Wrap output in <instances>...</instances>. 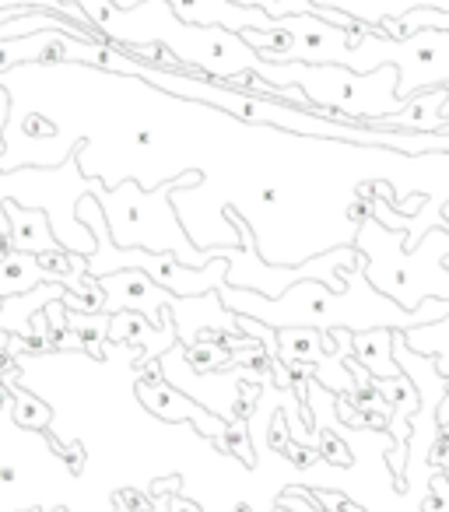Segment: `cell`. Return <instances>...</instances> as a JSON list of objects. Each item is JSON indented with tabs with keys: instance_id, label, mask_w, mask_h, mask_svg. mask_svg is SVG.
<instances>
[{
	"instance_id": "cell-14",
	"label": "cell",
	"mask_w": 449,
	"mask_h": 512,
	"mask_svg": "<svg viewBox=\"0 0 449 512\" xmlns=\"http://www.w3.org/2000/svg\"><path fill=\"white\" fill-rule=\"evenodd\" d=\"M50 446H53V453L60 456V460H67V470H71L74 477L85 470V460H88V453H85V442H60V439H50Z\"/></svg>"
},
{
	"instance_id": "cell-19",
	"label": "cell",
	"mask_w": 449,
	"mask_h": 512,
	"mask_svg": "<svg viewBox=\"0 0 449 512\" xmlns=\"http://www.w3.org/2000/svg\"><path fill=\"white\" fill-rule=\"evenodd\" d=\"M165 512H204L197 502H190V498H179V495H172V498H165Z\"/></svg>"
},
{
	"instance_id": "cell-3",
	"label": "cell",
	"mask_w": 449,
	"mask_h": 512,
	"mask_svg": "<svg viewBox=\"0 0 449 512\" xmlns=\"http://www.w3.org/2000/svg\"><path fill=\"white\" fill-rule=\"evenodd\" d=\"M102 292H106V313H123V309H134V313L148 316L151 323H155L158 330L165 327V309H169V302L176 299L172 292H165L162 285H155V281L148 278L144 271H116L113 278H99Z\"/></svg>"
},
{
	"instance_id": "cell-24",
	"label": "cell",
	"mask_w": 449,
	"mask_h": 512,
	"mask_svg": "<svg viewBox=\"0 0 449 512\" xmlns=\"http://www.w3.org/2000/svg\"><path fill=\"white\" fill-rule=\"evenodd\" d=\"M151 141H155V137H151V130H137V144H144V148H148Z\"/></svg>"
},
{
	"instance_id": "cell-26",
	"label": "cell",
	"mask_w": 449,
	"mask_h": 512,
	"mask_svg": "<svg viewBox=\"0 0 449 512\" xmlns=\"http://www.w3.org/2000/svg\"><path fill=\"white\" fill-rule=\"evenodd\" d=\"M53 512H64V509H53Z\"/></svg>"
},
{
	"instance_id": "cell-4",
	"label": "cell",
	"mask_w": 449,
	"mask_h": 512,
	"mask_svg": "<svg viewBox=\"0 0 449 512\" xmlns=\"http://www.w3.org/2000/svg\"><path fill=\"white\" fill-rule=\"evenodd\" d=\"M137 400H141L151 414H158V418H165V421H193L207 439H218V435L229 432V421L204 411L200 404H193V400L186 397V393H179L169 379H162V383H137Z\"/></svg>"
},
{
	"instance_id": "cell-16",
	"label": "cell",
	"mask_w": 449,
	"mask_h": 512,
	"mask_svg": "<svg viewBox=\"0 0 449 512\" xmlns=\"http://www.w3.org/2000/svg\"><path fill=\"white\" fill-rule=\"evenodd\" d=\"M285 456L295 463V467H302V470H306V467H313L316 460H323V456H320V449H313V446H309V442H288Z\"/></svg>"
},
{
	"instance_id": "cell-2",
	"label": "cell",
	"mask_w": 449,
	"mask_h": 512,
	"mask_svg": "<svg viewBox=\"0 0 449 512\" xmlns=\"http://www.w3.org/2000/svg\"><path fill=\"white\" fill-rule=\"evenodd\" d=\"M404 228H386L383 221L365 218L358 228V253L365 256V278L376 292L404 306L407 313L421 309L428 299H449V271H442V256H449V225H439L421 239V253L404 249Z\"/></svg>"
},
{
	"instance_id": "cell-20",
	"label": "cell",
	"mask_w": 449,
	"mask_h": 512,
	"mask_svg": "<svg viewBox=\"0 0 449 512\" xmlns=\"http://www.w3.org/2000/svg\"><path fill=\"white\" fill-rule=\"evenodd\" d=\"M8 404H15V393H11V386L0 379V407H8Z\"/></svg>"
},
{
	"instance_id": "cell-15",
	"label": "cell",
	"mask_w": 449,
	"mask_h": 512,
	"mask_svg": "<svg viewBox=\"0 0 449 512\" xmlns=\"http://www.w3.org/2000/svg\"><path fill=\"white\" fill-rule=\"evenodd\" d=\"M113 505L120 512H151V495H144L137 488H120L113 495Z\"/></svg>"
},
{
	"instance_id": "cell-6",
	"label": "cell",
	"mask_w": 449,
	"mask_h": 512,
	"mask_svg": "<svg viewBox=\"0 0 449 512\" xmlns=\"http://www.w3.org/2000/svg\"><path fill=\"white\" fill-rule=\"evenodd\" d=\"M355 358L369 369L372 379L404 376L400 365H397V358H393V330H386V327L355 334Z\"/></svg>"
},
{
	"instance_id": "cell-7",
	"label": "cell",
	"mask_w": 449,
	"mask_h": 512,
	"mask_svg": "<svg viewBox=\"0 0 449 512\" xmlns=\"http://www.w3.org/2000/svg\"><path fill=\"white\" fill-rule=\"evenodd\" d=\"M39 281H57L43 264L39 256L32 253H11L8 260H0V299H18V295L32 292Z\"/></svg>"
},
{
	"instance_id": "cell-5",
	"label": "cell",
	"mask_w": 449,
	"mask_h": 512,
	"mask_svg": "<svg viewBox=\"0 0 449 512\" xmlns=\"http://www.w3.org/2000/svg\"><path fill=\"white\" fill-rule=\"evenodd\" d=\"M0 211L8 214L11 246H15V253L43 256V253H60V249H67L64 242L50 232L46 211H39V207H18L11 197H4L0 200Z\"/></svg>"
},
{
	"instance_id": "cell-1",
	"label": "cell",
	"mask_w": 449,
	"mask_h": 512,
	"mask_svg": "<svg viewBox=\"0 0 449 512\" xmlns=\"http://www.w3.org/2000/svg\"><path fill=\"white\" fill-rule=\"evenodd\" d=\"M218 295L225 302V309H232L236 316H246V320L264 323V327L320 330V334H327V330L365 334V330H379V327L414 330L449 316V299H428L421 302V309L407 313L404 306H397L383 292H376L372 281L365 278V256L355 271H348L344 295H337L323 281H299L281 299H267L260 292H246V288H232V285H221Z\"/></svg>"
},
{
	"instance_id": "cell-12",
	"label": "cell",
	"mask_w": 449,
	"mask_h": 512,
	"mask_svg": "<svg viewBox=\"0 0 449 512\" xmlns=\"http://www.w3.org/2000/svg\"><path fill=\"white\" fill-rule=\"evenodd\" d=\"M214 446H218L221 453L239 456L246 467H257V453L250 449V432H246V421H236V425H229V432L218 435V439H214Z\"/></svg>"
},
{
	"instance_id": "cell-23",
	"label": "cell",
	"mask_w": 449,
	"mask_h": 512,
	"mask_svg": "<svg viewBox=\"0 0 449 512\" xmlns=\"http://www.w3.org/2000/svg\"><path fill=\"white\" fill-rule=\"evenodd\" d=\"M439 425H449V397L439 404Z\"/></svg>"
},
{
	"instance_id": "cell-22",
	"label": "cell",
	"mask_w": 449,
	"mask_h": 512,
	"mask_svg": "<svg viewBox=\"0 0 449 512\" xmlns=\"http://www.w3.org/2000/svg\"><path fill=\"white\" fill-rule=\"evenodd\" d=\"M260 200H264L267 207H278L281 204V193L278 190H264V193H260Z\"/></svg>"
},
{
	"instance_id": "cell-28",
	"label": "cell",
	"mask_w": 449,
	"mask_h": 512,
	"mask_svg": "<svg viewBox=\"0 0 449 512\" xmlns=\"http://www.w3.org/2000/svg\"><path fill=\"white\" fill-rule=\"evenodd\" d=\"M446 260H449V256H446Z\"/></svg>"
},
{
	"instance_id": "cell-21",
	"label": "cell",
	"mask_w": 449,
	"mask_h": 512,
	"mask_svg": "<svg viewBox=\"0 0 449 512\" xmlns=\"http://www.w3.org/2000/svg\"><path fill=\"white\" fill-rule=\"evenodd\" d=\"M0 481H4V484H15L18 481V470L11 467V463H4V467H0Z\"/></svg>"
},
{
	"instance_id": "cell-13",
	"label": "cell",
	"mask_w": 449,
	"mask_h": 512,
	"mask_svg": "<svg viewBox=\"0 0 449 512\" xmlns=\"http://www.w3.org/2000/svg\"><path fill=\"white\" fill-rule=\"evenodd\" d=\"M320 456L334 467H351V449L344 446V439L334 428H320Z\"/></svg>"
},
{
	"instance_id": "cell-25",
	"label": "cell",
	"mask_w": 449,
	"mask_h": 512,
	"mask_svg": "<svg viewBox=\"0 0 449 512\" xmlns=\"http://www.w3.org/2000/svg\"><path fill=\"white\" fill-rule=\"evenodd\" d=\"M4 309H8V299H0V313H4Z\"/></svg>"
},
{
	"instance_id": "cell-18",
	"label": "cell",
	"mask_w": 449,
	"mask_h": 512,
	"mask_svg": "<svg viewBox=\"0 0 449 512\" xmlns=\"http://www.w3.org/2000/svg\"><path fill=\"white\" fill-rule=\"evenodd\" d=\"M179 488V477H162V481L151 484V498H172Z\"/></svg>"
},
{
	"instance_id": "cell-27",
	"label": "cell",
	"mask_w": 449,
	"mask_h": 512,
	"mask_svg": "<svg viewBox=\"0 0 449 512\" xmlns=\"http://www.w3.org/2000/svg\"><path fill=\"white\" fill-rule=\"evenodd\" d=\"M446 211H449V204H446Z\"/></svg>"
},
{
	"instance_id": "cell-11",
	"label": "cell",
	"mask_w": 449,
	"mask_h": 512,
	"mask_svg": "<svg viewBox=\"0 0 449 512\" xmlns=\"http://www.w3.org/2000/svg\"><path fill=\"white\" fill-rule=\"evenodd\" d=\"M8 386H11V393H15V407H11V414H15L18 425L32 428V432H46V428H50V421H53L50 404H43V400L32 397V393L18 390L15 383H8Z\"/></svg>"
},
{
	"instance_id": "cell-10",
	"label": "cell",
	"mask_w": 449,
	"mask_h": 512,
	"mask_svg": "<svg viewBox=\"0 0 449 512\" xmlns=\"http://www.w3.org/2000/svg\"><path fill=\"white\" fill-rule=\"evenodd\" d=\"M109 320H113L109 313H71V316H67L71 330H78L81 344H85V351L92 358L106 355V351H102V341L109 337Z\"/></svg>"
},
{
	"instance_id": "cell-9",
	"label": "cell",
	"mask_w": 449,
	"mask_h": 512,
	"mask_svg": "<svg viewBox=\"0 0 449 512\" xmlns=\"http://www.w3.org/2000/svg\"><path fill=\"white\" fill-rule=\"evenodd\" d=\"M404 334V344L411 351L425 358H442L449 355V316L439 323H428V327H414V330H400Z\"/></svg>"
},
{
	"instance_id": "cell-8",
	"label": "cell",
	"mask_w": 449,
	"mask_h": 512,
	"mask_svg": "<svg viewBox=\"0 0 449 512\" xmlns=\"http://www.w3.org/2000/svg\"><path fill=\"white\" fill-rule=\"evenodd\" d=\"M183 362L190 365L197 376H211V372L232 369V365H236V351L225 348V341H197L183 351Z\"/></svg>"
},
{
	"instance_id": "cell-17",
	"label": "cell",
	"mask_w": 449,
	"mask_h": 512,
	"mask_svg": "<svg viewBox=\"0 0 449 512\" xmlns=\"http://www.w3.org/2000/svg\"><path fill=\"white\" fill-rule=\"evenodd\" d=\"M267 442H271L274 453H285V449H288V418L281 411L271 418V432H267Z\"/></svg>"
}]
</instances>
